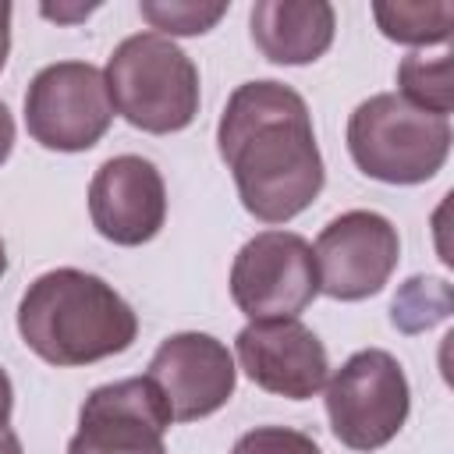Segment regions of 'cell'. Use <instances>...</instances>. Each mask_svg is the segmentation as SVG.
<instances>
[{"label":"cell","mask_w":454,"mask_h":454,"mask_svg":"<svg viewBox=\"0 0 454 454\" xmlns=\"http://www.w3.org/2000/svg\"><path fill=\"white\" fill-rule=\"evenodd\" d=\"M216 149L245 213L259 223L294 220L326 184L312 114L277 78H255L231 92L216 124Z\"/></svg>","instance_id":"1"},{"label":"cell","mask_w":454,"mask_h":454,"mask_svg":"<svg viewBox=\"0 0 454 454\" xmlns=\"http://www.w3.org/2000/svg\"><path fill=\"white\" fill-rule=\"evenodd\" d=\"M18 333L43 362L74 369L128 351L138 337V316L103 277L60 266L25 287Z\"/></svg>","instance_id":"2"},{"label":"cell","mask_w":454,"mask_h":454,"mask_svg":"<svg viewBox=\"0 0 454 454\" xmlns=\"http://www.w3.org/2000/svg\"><path fill=\"white\" fill-rule=\"evenodd\" d=\"M103 82L114 110L138 131L174 135L199 114V67L167 35L138 32L117 43Z\"/></svg>","instance_id":"3"},{"label":"cell","mask_w":454,"mask_h":454,"mask_svg":"<svg viewBox=\"0 0 454 454\" xmlns=\"http://www.w3.org/2000/svg\"><path fill=\"white\" fill-rule=\"evenodd\" d=\"M355 167L383 184H422L450 156V117L429 114L397 92L362 99L348 117Z\"/></svg>","instance_id":"4"},{"label":"cell","mask_w":454,"mask_h":454,"mask_svg":"<svg viewBox=\"0 0 454 454\" xmlns=\"http://www.w3.org/2000/svg\"><path fill=\"white\" fill-rule=\"evenodd\" d=\"M411 411V387L401 362L383 348L355 351L326 380V419L348 450L387 447Z\"/></svg>","instance_id":"5"},{"label":"cell","mask_w":454,"mask_h":454,"mask_svg":"<svg viewBox=\"0 0 454 454\" xmlns=\"http://www.w3.org/2000/svg\"><path fill=\"white\" fill-rule=\"evenodd\" d=\"M114 121V103L103 71L89 60L46 64L25 92V128L53 153L92 149Z\"/></svg>","instance_id":"6"},{"label":"cell","mask_w":454,"mask_h":454,"mask_svg":"<svg viewBox=\"0 0 454 454\" xmlns=\"http://www.w3.org/2000/svg\"><path fill=\"white\" fill-rule=\"evenodd\" d=\"M316 294V255L294 231H259L231 262V298L248 319H298Z\"/></svg>","instance_id":"7"},{"label":"cell","mask_w":454,"mask_h":454,"mask_svg":"<svg viewBox=\"0 0 454 454\" xmlns=\"http://www.w3.org/2000/svg\"><path fill=\"white\" fill-rule=\"evenodd\" d=\"M312 255L323 294L337 301H362L369 294H380L394 277L401 238L383 213L348 209L319 231Z\"/></svg>","instance_id":"8"},{"label":"cell","mask_w":454,"mask_h":454,"mask_svg":"<svg viewBox=\"0 0 454 454\" xmlns=\"http://www.w3.org/2000/svg\"><path fill=\"white\" fill-rule=\"evenodd\" d=\"M167 426L170 411L145 376L103 383L85 397L67 454H167Z\"/></svg>","instance_id":"9"},{"label":"cell","mask_w":454,"mask_h":454,"mask_svg":"<svg viewBox=\"0 0 454 454\" xmlns=\"http://www.w3.org/2000/svg\"><path fill=\"white\" fill-rule=\"evenodd\" d=\"M145 380L160 390L170 422H195L231 401L238 369L223 340H216L213 333L184 330L170 333L156 348Z\"/></svg>","instance_id":"10"},{"label":"cell","mask_w":454,"mask_h":454,"mask_svg":"<svg viewBox=\"0 0 454 454\" xmlns=\"http://www.w3.org/2000/svg\"><path fill=\"white\" fill-rule=\"evenodd\" d=\"M234 355L259 390L287 401H309L330 380L326 348L301 319H252L238 330Z\"/></svg>","instance_id":"11"},{"label":"cell","mask_w":454,"mask_h":454,"mask_svg":"<svg viewBox=\"0 0 454 454\" xmlns=\"http://www.w3.org/2000/svg\"><path fill=\"white\" fill-rule=\"evenodd\" d=\"M89 216L99 238L114 245L138 248L153 241L167 220L163 174L135 153L106 160L89 184Z\"/></svg>","instance_id":"12"},{"label":"cell","mask_w":454,"mask_h":454,"mask_svg":"<svg viewBox=\"0 0 454 454\" xmlns=\"http://www.w3.org/2000/svg\"><path fill=\"white\" fill-rule=\"evenodd\" d=\"M255 50L273 64L319 60L337 32V14L326 0H255L248 14Z\"/></svg>","instance_id":"13"},{"label":"cell","mask_w":454,"mask_h":454,"mask_svg":"<svg viewBox=\"0 0 454 454\" xmlns=\"http://www.w3.org/2000/svg\"><path fill=\"white\" fill-rule=\"evenodd\" d=\"M372 18L380 32L404 46H433L450 39L454 25V4L433 0V4H372Z\"/></svg>","instance_id":"14"},{"label":"cell","mask_w":454,"mask_h":454,"mask_svg":"<svg viewBox=\"0 0 454 454\" xmlns=\"http://www.w3.org/2000/svg\"><path fill=\"white\" fill-rule=\"evenodd\" d=\"M397 85L408 103L429 110V114H440L447 117L450 106H454V82H450V53H436V57H426V53H408L397 67Z\"/></svg>","instance_id":"15"},{"label":"cell","mask_w":454,"mask_h":454,"mask_svg":"<svg viewBox=\"0 0 454 454\" xmlns=\"http://www.w3.org/2000/svg\"><path fill=\"white\" fill-rule=\"evenodd\" d=\"M231 4L216 0H142L138 14L156 28V35H202L209 28H216V21L227 14Z\"/></svg>","instance_id":"16"},{"label":"cell","mask_w":454,"mask_h":454,"mask_svg":"<svg viewBox=\"0 0 454 454\" xmlns=\"http://www.w3.org/2000/svg\"><path fill=\"white\" fill-rule=\"evenodd\" d=\"M231 454H323L319 443L291 426H255L238 436Z\"/></svg>","instance_id":"17"},{"label":"cell","mask_w":454,"mask_h":454,"mask_svg":"<svg viewBox=\"0 0 454 454\" xmlns=\"http://www.w3.org/2000/svg\"><path fill=\"white\" fill-rule=\"evenodd\" d=\"M408 309L426 312L422 319H426V326H433L450 312V287L443 280H433V277H411L408 287L394 298V316H401Z\"/></svg>","instance_id":"18"},{"label":"cell","mask_w":454,"mask_h":454,"mask_svg":"<svg viewBox=\"0 0 454 454\" xmlns=\"http://www.w3.org/2000/svg\"><path fill=\"white\" fill-rule=\"evenodd\" d=\"M11 149H14V117H11V110H7V103L0 99V167L7 163V156H11Z\"/></svg>","instance_id":"19"},{"label":"cell","mask_w":454,"mask_h":454,"mask_svg":"<svg viewBox=\"0 0 454 454\" xmlns=\"http://www.w3.org/2000/svg\"><path fill=\"white\" fill-rule=\"evenodd\" d=\"M11 408H14V387H11V376L0 365V429L11 422Z\"/></svg>","instance_id":"20"},{"label":"cell","mask_w":454,"mask_h":454,"mask_svg":"<svg viewBox=\"0 0 454 454\" xmlns=\"http://www.w3.org/2000/svg\"><path fill=\"white\" fill-rule=\"evenodd\" d=\"M7 53H11V4L0 0V71L7 64Z\"/></svg>","instance_id":"21"},{"label":"cell","mask_w":454,"mask_h":454,"mask_svg":"<svg viewBox=\"0 0 454 454\" xmlns=\"http://www.w3.org/2000/svg\"><path fill=\"white\" fill-rule=\"evenodd\" d=\"M96 7H99V4H89V7H43V14L53 18V21H78V18L92 14Z\"/></svg>","instance_id":"22"},{"label":"cell","mask_w":454,"mask_h":454,"mask_svg":"<svg viewBox=\"0 0 454 454\" xmlns=\"http://www.w3.org/2000/svg\"><path fill=\"white\" fill-rule=\"evenodd\" d=\"M0 454H21V440H18V433L14 429H0Z\"/></svg>","instance_id":"23"},{"label":"cell","mask_w":454,"mask_h":454,"mask_svg":"<svg viewBox=\"0 0 454 454\" xmlns=\"http://www.w3.org/2000/svg\"><path fill=\"white\" fill-rule=\"evenodd\" d=\"M7 273V248H4V238H0V277Z\"/></svg>","instance_id":"24"}]
</instances>
